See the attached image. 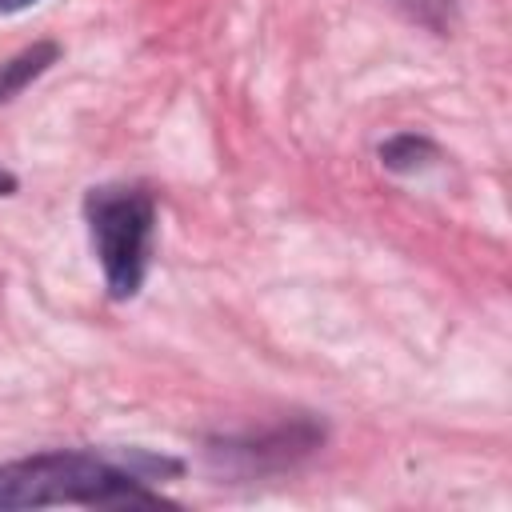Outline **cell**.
Segmentation results:
<instances>
[{
	"label": "cell",
	"instance_id": "obj_1",
	"mask_svg": "<svg viewBox=\"0 0 512 512\" xmlns=\"http://www.w3.org/2000/svg\"><path fill=\"white\" fill-rule=\"evenodd\" d=\"M180 472V460L144 448H48L0 464V512L16 508H156L168 504L152 480Z\"/></svg>",
	"mask_w": 512,
	"mask_h": 512
},
{
	"label": "cell",
	"instance_id": "obj_2",
	"mask_svg": "<svg viewBox=\"0 0 512 512\" xmlns=\"http://www.w3.org/2000/svg\"><path fill=\"white\" fill-rule=\"evenodd\" d=\"M84 224L108 296L132 300L144 288L148 256H152V232H156L152 192L140 184H96L84 192Z\"/></svg>",
	"mask_w": 512,
	"mask_h": 512
},
{
	"label": "cell",
	"instance_id": "obj_3",
	"mask_svg": "<svg viewBox=\"0 0 512 512\" xmlns=\"http://www.w3.org/2000/svg\"><path fill=\"white\" fill-rule=\"evenodd\" d=\"M56 60H60V44H52V40H40V44L16 52L12 60H4V64H0V104H8L12 96H20V92H24L36 76H44Z\"/></svg>",
	"mask_w": 512,
	"mask_h": 512
},
{
	"label": "cell",
	"instance_id": "obj_4",
	"mask_svg": "<svg viewBox=\"0 0 512 512\" xmlns=\"http://www.w3.org/2000/svg\"><path fill=\"white\" fill-rule=\"evenodd\" d=\"M432 160H436V144L428 136H420V132H396V136H388L380 144V164L388 172H400V176L416 172V168H424Z\"/></svg>",
	"mask_w": 512,
	"mask_h": 512
},
{
	"label": "cell",
	"instance_id": "obj_5",
	"mask_svg": "<svg viewBox=\"0 0 512 512\" xmlns=\"http://www.w3.org/2000/svg\"><path fill=\"white\" fill-rule=\"evenodd\" d=\"M32 4H40V0H0V16H12V12H24V8H32Z\"/></svg>",
	"mask_w": 512,
	"mask_h": 512
},
{
	"label": "cell",
	"instance_id": "obj_6",
	"mask_svg": "<svg viewBox=\"0 0 512 512\" xmlns=\"http://www.w3.org/2000/svg\"><path fill=\"white\" fill-rule=\"evenodd\" d=\"M12 192H16V176L0 164V196H12Z\"/></svg>",
	"mask_w": 512,
	"mask_h": 512
}]
</instances>
